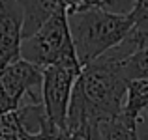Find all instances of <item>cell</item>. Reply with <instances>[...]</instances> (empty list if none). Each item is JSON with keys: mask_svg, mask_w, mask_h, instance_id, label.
<instances>
[{"mask_svg": "<svg viewBox=\"0 0 148 140\" xmlns=\"http://www.w3.org/2000/svg\"><path fill=\"white\" fill-rule=\"evenodd\" d=\"M127 84L120 62L107 54L84 65L71 92L66 133L84 140L88 131L122 116Z\"/></svg>", "mask_w": 148, "mask_h": 140, "instance_id": "obj_1", "label": "cell"}, {"mask_svg": "<svg viewBox=\"0 0 148 140\" xmlns=\"http://www.w3.org/2000/svg\"><path fill=\"white\" fill-rule=\"evenodd\" d=\"M68 21L81 67L118 47L133 28L131 15H114L101 7H88L69 13Z\"/></svg>", "mask_w": 148, "mask_h": 140, "instance_id": "obj_2", "label": "cell"}, {"mask_svg": "<svg viewBox=\"0 0 148 140\" xmlns=\"http://www.w3.org/2000/svg\"><path fill=\"white\" fill-rule=\"evenodd\" d=\"M21 58L43 71L58 64H79L69 32L68 11L58 10L34 36L23 39Z\"/></svg>", "mask_w": 148, "mask_h": 140, "instance_id": "obj_3", "label": "cell"}, {"mask_svg": "<svg viewBox=\"0 0 148 140\" xmlns=\"http://www.w3.org/2000/svg\"><path fill=\"white\" fill-rule=\"evenodd\" d=\"M43 69L15 60L0 71V114L15 112L23 103L43 101Z\"/></svg>", "mask_w": 148, "mask_h": 140, "instance_id": "obj_4", "label": "cell"}, {"mask_svg": "<svg viewBox=\"0 0 148 140\" xmlns=\"http://www.w3.org/2000/svg\"><path fill=\"white\" fill-rule=\"evenodd\" d=\"M81 69L79 64H58L43 71V107L49 122L62 131H66L69 99Z\"/></svg>", "mask_w": 148, "mask_h": 140, "instance_id": "obj_5", "label": "cell"}, {"mask_svg": "<svg viewBox=\"0 0 148 140\" xmlns=\"http://www.w3.org/2000/svg\"><path fill=\"white\" fill-rule=\"evenodd\" d=\"M25 10L21 0H0V56L6 64L21 60Z\"/></svg>", "mask_w": 148, "mask_h": 140, "instance_id": "obj_6", "label": "cell"}, {"mask_svg": "<svg viewBox=\"0 0 148 140\" xmlns=\"http://www.w3.org/2000/svg\"><path fill=\"white\" fill-rule=\"evenodd\" d=\"M99 140H141L137 131V120L126 114L99 125Z\"/></svg>", "mask_w": 148, "mask_h": 140, "instance_id": "obj_7", "label": "cell"}, {"mask_svg": "<svg viewBox=\"0 0 148 140\" xmlns=\"http://www.w3.org/2000/svg\"><path fill=\"white\" fill-rule=\"evenodd\" d=\"M148 108V77L139 80H131L127 84V97H126V107L124 114L131 120L141 118V114Z\"/></svg>", "mask_w": 148, "mask_h": 140, "instance_id": "obj_8", "label": "cell"}, {"mask_svg": "<svg viewBox=\"0 0 148 140\" xmlns=\"http://www.w3.org/2000/svg\"><path fill=\"white\" fill-rule=\"evenodd\" d=\"M118 62H120V67H122V73L127 82L148 77V47L137 50L135 54H131L126 60H118Z\"/></svg>", "mask_w": 148, "mask_h": 140, "instance_id": "obj_9", "label": "cell"}, {"mask_svg": "<svg viewBox=\"0 0 148 140\" xmlns=\"http://www.w3.org/2000/svg\"><path fill=\"white\" fill-rule=\"evenodd\" d=\"M23 127L17 112L0 114V140H21Z\"/></svg>", "mask_w": 148, "mask_h": 140, "instance_id": "obj_10", "label": "cell"}, {"mask_svg": "<svg viewBox=\"0 0 148 140\" xmlns=\"http://www.w3.org/2000/svg\"><path fill=\"white\" fill-rule=\"evenodd\" d=\"M21 140H75L71 138L66 131L54 127L53 123H47L40 133L36 135H26V133H21Z\"/></svg>", "mask_w": 148, "mask_h": 140, "instance_id": "obj_11", "label": "cell"}, {"mask_svg": "<svg viewBox=\"0 0 148 140\" xmlns=\"http://www.w3.org/2000/svg\"><path fill=\"white\" fill-rule=\"evenodd\" d=\"M137 6V0H99L98 7L114 15H131Z\"/></svg>", "mask_w": 148, "mask_h": 140, "instance_id": "obj_12", "label": "cell"}, {"mask_svg": "<svg viewBox=\"0 0 148 140\" xmlns=\"http://www.w3.org/2000/svg\"><path fill=\"white\" fill-rule=\"evenodd\" d=\"M131 19H133L135 28L148 32V0H137V6L131 13Z\"/></svg>", "mask_w": 148, "mask_h": 140, "instance_id": "obj_13", "label": "cell"}, {"mask_svg": "<svg viewBox=\"0 0 148 140\" xmlns=\"http://www.w3.org/2000/svg\"><path fill=\"white\" fill-rule=\"evenodd\" d=\"M84 140H99V127H96V129L88 131V135L84 137Z\"/></svg>", "mask_w": 148, "mask_h": 140, "instance_id": "obj_14", "label": "cell"}, {"mask_svg": "<svg viewBox=\"0 0 148 140\" xmlns=\"http://www.w3.org/2000/svg\"><path fill=\"white\" fill-rule=\"evenodd\" d=\"M6 65H8V64H6V62H4V58H2V56H0V71H2V69H4V67H6Z\"/></svg>", "mask_w": 148, "mask_h": 140, "instance_id": "obj_15", "label": "cell"}, {"mask_svg": "<svg viewBox=\"0 0 148 140\" xmlns=\"http://www.w3.org/2000/svg\"><path fill=\"white\" fill-rule=\"evenodd\" d=\"M146 112H148V108H146Z\"/></svg>", "mask_w": 148, "mask_h": 140, "instance_id": "obj_16", "label": "cell"}]
</instances>
